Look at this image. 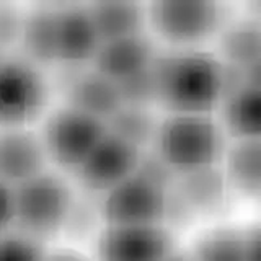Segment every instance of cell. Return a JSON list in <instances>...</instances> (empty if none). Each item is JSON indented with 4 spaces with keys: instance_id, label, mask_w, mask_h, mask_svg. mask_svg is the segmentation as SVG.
I'll list each match as a JSON object with an SVG mask.
<instances>
[{
    "instance_id": "cell-12",
    "label": "cell",
    "mask_w": 261,
    "mask_h": 261,
    "mask_svg": "<svg viewBox=\"0 0 261 261\" xmlns=\"http://www.w3.org/2000/svg\"><path fill=\"white\" fill-rule=\"evenodd\" d=\"M157 54L155 39L147 31L127 38L103 41L90 67L119 84L149 69Z\"/></svg>"
},
{
    "instance_id": "cell-17",
    "label": "cell",
    "mask_w": 261,
    "mask_h": 261,
    "mask_svg": "<svg viewBox=\"0 0 261 261\" xmlns=\"http://www.w3.org/2000/svg\"><path fill=\"white\" fill-rule=\"evenodd\" d=\"M220 168L233 193L261 201V139L230 141Z\"/></svg>"
},
{
    "instance_id": "cell-15",
    "label": "cell",
    "mask_w": 261,
    "mask_h": 261,
    "mask_svg": "<svg viewBox=\"0 0 261 261\" xmlns=\"http://www.w3.org/2000/svg\"><path fill=\"white\" fill-rule=\"evenodd\" d=\"M219 61L233 70H245L261 59V18L253 13L228 20L217 35Z\"/></svg>"
},
{
    "instance_id": "cell-26",
    "label": "cell",
    "mask_w": 261,
    "mask_h": 261,
    "mask_svg": "<svg viewBox=\"0 0 261 261\" xmlns=\"http://www.w3.org/2000/svg\"><path fill=\"white\" fill-rule=\"evenodd\" d=\"M13 227V186L0 179V235Z\"/></svg>"
},
{
    "instance_id": "cell-1",
    "label": "cell",
    "mask_w": 261,
    "mask_h": 261,
    "mask_svg": "<svg viewBox=\"0 0 261 261\" xmlns=\"http://www.w3.org/2000/svg\"><path fill=\"white\" fill-rule=\"evenodd\" d=\"M157 105L167 113L212 114L230 87V70L216 54L171 49L153 61Z\"/></svg>"
},
{
    "instance_id": "cell-18",
    "label": "cell",
    "mask_w": 261,
    "mask_h": 261,
    "mask_svg": "<svg viewBox=\"0 0 261 261\" xmlns=\"http://www.w3.org/2000/svg\"><path fill=\"white\" fill-rule=\"evenodd\" d=\"M18 46L21 57L38 67L57 65L56 5H36L24 12Z\"/></svg>"
},
{
    "instance_id": "cell-25",
    "label": "cell",
    "mask_w": 261,
    "mask_h": 261,
    "mask_svg": "<svg viewBox=\"0 0 261 261\" xmlns=\"http://www.w3.org/2000/svg\"><path fill=\"white\" fill-rule=\"evenodd\" d=\"M24 12L12 2H0V51L18 46Z\"/></svg>"
},
{
    "instance_id": "cell-21",
    "label": "cell",
    "mask_w": 261,
    "mask_h": 261,
    "mask_svg": "<svg viewBox=\"0 0 261 261\" xmlns=\"http://www.w3.org/2000/svg\"><path fill=\"white\" fill-rule=\"evenodd\" d=\"M190 255L193 261H245V228H211L196 240Z\"/></svg>"
},
{
    "instance_id": "cell-27",
    "label": "cell",
    "mask_w": 261,
    "mask_h": 261,
    "mask_svg": "<svg viewBox=\"0 0 261 261\" xmlns=\"http://www.w3.org/2000/svg\"><path fill=\"white\" fill-rule=\"evenodd\" d=\"M245 261H261V224L245 228Z\"/></svg>"
},
{
    "instance_id": "cell-28",
    "label": "cell",
    "mask_w": 261,
    "mask_h": 261,
    "mask_svg": "<svg viewBox=\"0 0 261 261\" xmlns=\"http://www.w3.org/2000/svg\"><path fill=\"white\" fill-rule=\"evenodd\" d=\"M240 79H242L243 85L261 88V59L253 65H250V67H247L245 70H242Z\"/></svg>"
},
{
    "instance_id": "cell-13",
    "label": "cell",
    "mask_w": 261,
    "mask_h": 261,
    "mask_svg": "<svg viewBox=\"0 0 261 261\" xmlns=\"http://www.w3.org/2000/svg\"><path fill=\"white\" fill-rule=\"evenodd\" d=\"M47 155L39 134L28 127L0 129V179L10 186L43 173Z\"/></svg>"
},
{
    "instance_id": "cell-22",
    "label": "cell",
    "mask_w": 261,
    "mask_h": 261,
    "mask_svg": "<svg viewBox=\"0 0 261 261\" xmlns=\"http://www.w3.org/2000/svg\"><path fill=\"white\" fill-rule=\"evenodd\" d=\"M100 222L103 224L101 211H100V198L85 193L79 196V198L73 196L72 206L69 209L62 232L73 240H82L93 235L96 230V225Z\"/></svg>"
},
{
    "instance_id": "cell-7",
    "label": "cell",
    "mask_w": 261,
    "mask_h": 261,
    "mask_svg": "<svg viewBox=\"0 0 261 261\" xmlns=\"http://www.w3.org/2000/svg\"><path fill=\"white\" fill-rule=\"evenodd\" d=\"M105 134L103 121L64 105L49 114L39 137L47 160L61 170L75 173Z\"/></svg>"
},
{
    "instance_id": "cell-3",
    "label": "cell",
    "mask_w": 261,
    "mask_h": 261,
    "mask_svg": "<svg viewBox=\"0 0 261 261\" xmlns=\"http://www.w3.org/2000/svg\"><path fill=\"white\" fill-rule=\"evenodd\" d=\"M73 196L67 181L49 170L13 186V228L44 243L62 232Z\"/></svg>"
},
{
    "instance_id": "cell-8",
    "label": "cell",
    "mask_w": 261,
    "mask_h": 261,
    "mask_svg": "<svg viewBox=\"0 0 261 261\" xmlns=\"http://www.w3.org/2000/svg\"><path fill=\"white\" fill-rule=\"evenodd\" d=\"M142 153L136 145L106 130L73 175L84 193L100 198L134 173Z\"/></svg>"
},
{
    "instance_id": "cell-11",
    "label": "cell",
    "mask_w": 261,
    "mask_h": 261,
    "mask_svg": "<svg viewBox=\"0 0 261 261\" xmlns=\"http://www.w3.org/2000/svg\"><path fill=\"white\" fill-rule=\"evenodd\" d=\"M101 41L87 5H56L57 65L88 67Z\"/></svg>"
},
{
    "instance_id": "cell-23",
    "label": "cell",
    "mask_w": 261,
    "mask_h": 261,
    "mask_svg": "<svg viewBox=\"0 0 261 261\" xmlns=\"http://www.w3.org/2000/svg\"><path fill=\"white\" fill-rule=\"evenodd\" d=\"M152 65L144 72L137 73V75L124 82H119L118 88L121 93L122 105L142 106V108H153L157 105V85H155Z\"/></svg>"
},
{
    "instance_id": "cell-16",
    "label": "cell",
    "mask_w": 261,
    "mask_h": 261,
    "mask_svg": "<svg viewBox=\"0 0 261 261\" xmlns=\"http://www.w3.org/2000/svg\"><path fill=\"white\" fill-rule=\"evenodd\" d=\"M219 110L228 141L261 139V88L237 85L224 96Z\"/></svg>"
},
{
    "instance_id": "cell-6",
    "label": "cell",
    "mask_w": 261,
    "mask_h": 261,
    "mask_svg": "<svg viewBox=\"0 0 261 261\" xmlns=\"http://www.w3.org/2000/svg\"><path fill=\"white\" fill-rule=\"evenodd\" d=\"M49 101V84L43 70L21 56L0 61V129L33 124Z\"/></svg>"
},
{
    "instance_id": "cell-10",
    "label": "cell",
    "mask_w": 261,
    "mask_h": 261,
    "mask_svg": "<svg viewBox=\"0 0 261 261\" xmlns=\"http://www.w3.org/2000/svg\"><path fill=\"white\" fill-rule=\"evenodd\" d=\"M59 90L70 108L103 121L106 124L121 106V93L116 82L88 67L59 65Z\"/></svg>"
},
{
    "instance_id": "cell-19",
    "label": "cell",
    "mask_w": 261,
    "mask_h": 261,
    "mask_svg": "<svg viewBox=\"0 0 261 261\" xmlns=\"http://www.w3.org/2000/svg\"><path fill=\"white\" fill-rule=\"evenodd\" d=\"M100 41H111L147 33V4L92 2L87 4Z\"/></svg>"
},
{
    "instance_id": "cell-31",
    "label": "cell",
    "mask_w": 261,
    "mask_h": 261,
    "mask_svg": "<svg viewBox=\"0 0 261 261\" xmlns=\"http://www.w3.org/2000/svg\"><path fill=\"white\" fill-rule=\"evenodd\" d=\"M255 8H256V16H259V18H261V2H256L255 4Z\"/></svg>"
},
{
    "instance_id": "cell-20",
    "label": "cell",
    "mask_w": 261,
    "mask_h": 261,
    "mask_svg": "<svg viewBox=\"0 0 261 261\" xmlns=\"http://www.w3.org/2000/svg\"><path fill=\"white\" fill-rule=\"evenodd\" d=\"M159 124L160 116L153 108L122 105L106 121V130L145 152L152 149Z\"/></svg>"
},
{
    "instance_id": "cell-14",
    "label": "cell",
    "mask_w": 261,
    "mask_h": 261,
    "mask_svg": "<svg viewBox=\"0 0 261 261\" xmlns=\"http://www.w3.org/2000/svg\"><path fill=\"white\" fill-rule=\"evenodd\" d=\"M171 193L190 216L217 214L227 207L233 194L220 165L175 176Z\"/></svg>"
},
{
    "instance_id": "cell-24",
    "label": "cell",
    "mask_w": 261,
    "mask_h": 261,
    "mask_svg": "<svg viewBox=\"0 0 261 261\" xmlns=\"http://www.w3.org/2000/svg\"><path fill=\"white\" fill-rule=\"evenodd\" d=\"M44 243L20 232L0 235V261H43Z\"/></svg>"
},
{
    "instance_id": "cell-5",
    "label": "cell",
    "mask_w": 261,
    "mask_h": 261,
    "mask_svg": "<svg viewBox=\"0 0 261 261\" xmlns=\"http://www.w3.org/2000/svg\"><path fill=\"white\" fill-rule=\"evenodd\" d=\"M171 186L136 170L129 178L100 196L105 225H165Z\"/></svg>"
},
{
    "instance_id": "cell-4",
    "label": "cell",
    "mask_w": 261,
    "mask_h": 261,
    "mask_svg": "<svg viewBox=\"0 0 261 261\" xmlns=\"http://www.w3.org/2000/svg\"><path fill=\"white\" fill-rule=\"evenodd\" d=\"M228 21L225 5L219 2L165 0L147 4V28L153 38L165 41L171 49H194L217 38Z\"/></svg>"
},
{
    "instance_id": "cell-30",
    "label": "cell",
    "mask_w": 261,
    "mask_h": 261,
    "mask_svg": "<svg viewBox=\"0 0 261 261\" xmlns=\"http://www.w3.org/2000/svg\"><path fill=\"white\" fill-rule=\"evenodd\" d=\"M165 261H193V258H191L190 253H176V251H173Z\"/></svg>"
},
{
    "instance_id": "cell-9",
    "label": "cell",
    "mask_w": 261,
    "mask_h": 261,
    "mask_svg": "<svg viewBox=\"0 0 261 261\" xmlns=\"http://www.w3.org/2000/svg\"><path fill=\"white\" fill-rule=\"evenodd\" d=\"M165 225H105L96 239L98 261H165L173 253Z\"/></svg>"
},
{
    "instance_id": "cell-32",
    "label": "cell",
    "mask_w": 261,
    "mask_h": 261,
    "mask_svg": "<svg viewBox=\"0 0 261 261\" xmlns=\"http://www.w3.org/2000/svg\"><path fill=\"white\" fill-rule=\"evenodd\" d=\"M0 61H2V51H0Z\"/></svg>"
},
{
    "instance_id": "cell-29",
    "label": "cell",
    "mask_w": 261,
    "mask_h": 261,
    "mask_svg": "<svg viewBox=\"0 0 261 261\" xmlns=\"http://www.w3.org/2000/svg\"><path fill=\"white\" fill-rule=\"evenodd\" d=\"M43 261H90L85 255L70 250V248H62L53 253H46V256Z\"/></svg>"
},
{
    "instance_id": "cell-2",
    "label": "cell",
    "mask_w": 261,
    "mask_h": 261,
    "mask_svg": "<svg viewBox=\"0 0 261 261\" xmlns=\"http://www.w3.org/2000/svg\"><path fill=\"white\" fill-rule=\"evenodd\" d=\"M228 137L214 114L167 113L152 144V152L175 176L220 165Z\"/></svg>"
}]
</instances>
